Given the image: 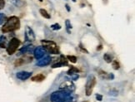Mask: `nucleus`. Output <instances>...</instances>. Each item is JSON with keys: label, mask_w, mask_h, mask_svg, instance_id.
<instances>
[{"label": "nucleus", "mask_w": 135, "mask_h": 102, "mask_svg": "<svg viewBox=\"0 0 135 102\" xmlns=\"http://www.w3.org/2000/svg\"><path fill=\"white\" fill-rule=\"evenodd\" d=\"M51 102H62L66 100H73L72 94L69 90H59L54 91L50 95Z\"/></svg>", "instance_id": "f257e3e1"}, {"label": "nucleus", "mask_w": 135, "mask_h": 102, "mask_svg": "<svg viewBox=\"0 0 135 102\" xmlns=\"http://www.w3.org/2000/svg\"><path fill=\"white\" fill-rule=\"evenodd\" d=\"M20 27V20L18 17L12 16L7 20L4 23V27H2V32L6 33V32H13L19 29Z\"/></svg>", "instance_id": "f03ea898"}, {"label": "nucleus", "mask_w": 135, "mask_h": 102, "mask_svg": "<svg viewBox=\"0 0 135 102\" xmlns=\"http://www.w3.org/2000/svg\"><path fill=\"white\" fill-rule=\"evenodd\" d=\"M41 43L46 51L51 54H59V48L54 42L48 40H42Z\"/></svg>", "instance_id": "7ed1b4c3"}, {"label": "nucleus", "mask_w": 135, "mask_h": 102, "mask_svg": "<svg viewBox=\"0 0 135 102\" xmlns=\"http://www.w3.org/2000/svg\"><path fill=\"white\" fill-rule=\"evenodd\" d=\"M96 77L93 75H90V76H88L86 86H85V92H86L87 96H89L93 93V88H94L95 85H96Z\"/></svg>", "instance_id": "20e7f679"}, {"label": "nucleus", "mask_w": 135, "mask_h": 102, "mask_svg": "<svg viewBox=\"0 0 135 102\" xmlns=\"http://www.w3.org/2000/svg\"><path fill=\"white\" fill-rule=\"evenodd\" d=\"M20 45V41L16 37L11 39V41L9 42V45L7 47V52L9 55H13L18 49V47Z\"/></svg>", "instance_id": "39448f33"}, {"label": "nucleus", "mask_w": 135, "mask_h": 102, "mask_svg": "<svg viewBox=\"0 0 135 102\" xmlns=\"http://www.w3.org/2000/svg\"><path fill=\"white\" fill-rule=\"evenodd\" d=\"M59 90H69L70 92H73L75 90V85L71 81H65L60 84Z\"/></svg>", "instance_id": "423d86ee"}, {"label": "nucleus", "mask_w": 135, "mask_h": 102, "mask_svg": "<svg viewBox=\"0 0 135 102\" xmlns=\"http://www.w3.org/2000/svg\"><path fill=\"white\" fill-rule=\"evenodd\" d=\"M25 40L27 42H33L35 41V34L30 27L27 26L25 28Z\"/></svg>", "instance_id": "0eeeda50"}, {"label": "nucleus", "mask_w": 135, "mask_h": 102, "mask_svg": "<svg viewBox=\"0 0 135 102\" xmlns=\"http://www.w3.org/2000/svg\"><path fill=\"white\" fill-rule=\"evenodd\" d=\"M46 52L47 51H45V49L43 47H36L35 49H33V56L37 60H39L40 58L44 57Z\"/></svg>", "instance_id": "6e6552de"}, {"label": "nucleus", "mask_w": 135, "mask_h": 102, "mask_svg": "<svg viewBox=\"0 0 135 102\" xmlns=\"http://www.w3.org/2000/svg\"><path fill=\"white\" fill-rule=\"evenodd\" d=\"M51 61H52V59L49 56H44V57L40 58V59L38 61V62L36 63V65L39 66V67H46V66H48V65L50 64Z\"/></svg>", "instance_id": "1a4fd4ad"}, {"label": "nucleus", "mask_w": 135, "mask_h": 102, "mask_svg": "<svg viewBox=\"0 0 135 102\" xmlns=\"http://www.w3.org/2000/svg\"><path fill=\"white\" fill-rule=\"evenodd\" d=\"M33 61V57L32 56H24L23 58H20V59H18L14 62V66L15 67H19V66L23 65L24 63H28V62H32Z\"/></svg>", "instance_id": "9d476101"}, {"label": "nucleus", "mask_w": 135, "mask_h": 102, "mask_svg": "<svg viewBox=\"0 0 135 102\" xmlns=\"http://www.w3.org/2000/svg\"><path fill=\"white\" fill-rule=\"evenodd\" d=\"M32 76V72H29V71H19L18 72L17 74H16V76L17 78L21 81H25V80L28 79L29 77H31Z\"/></svg>", "instance_id": "9b49d317"}, {"label": "nucleus", "mask_w": 135, "mask_h": 102, "mask_svg": "<svg viewBox=\"0 0 135 102\" xmlns=\"http://www.w3.org/2000/svg\"><path fill=\"white\" fill-rule=\"evenodd\" d=\"M63 66H68V60H67L66 56H64L63 55L60 56V61L56 64H53L52 66L53 68H58V67H62Z\"/></svg>", "instance_id": "f8f14e48"}, {"label": "nucleus", "mask_w": 135, "mask_h": 102, "mask_svg": "<svg viewBox=\"0 0 135 102\" xmlns=\"http://www.w3.org/2000/svg\"><path fill=\"white\" fill-rule=\"evenodd\" d=\"M33 49H34V46H33V45H28V46H25L19 50L18 55H22V54H25V53H28V52H31Z\"/></svg>", "instance_id": "ddd939ff"}, {"label": "nucleus", "mask_w": 135, "mask_h": 102, "mask_svg": "<svg viewBox=\"0 0 135 102\" xmlns=\"http://www.w3.org/2000/svg\"><path fill=\"white\" fill-rule=\"evenodd\" d=\"M44 79H45V76H44V74H38L32 77V81H36V82H41V81H43Z\"/></svg>", "instance_id": "4468645a"}, {"label": "nucleus", "mask_w": 135, "mask_h": 102, "mask_svg": "<svg viewBox=\"0 0 135 102\" xmlns=\"http://www.w3.org/2000/svg\"><path fill=\"white\" fill-rule=\"evenodd\" d=\"M39 12H40V14L42 15L43 17H44V18H47V19H50V18H51L50 14H49L48 12L45 10V9H44V8L39 9Z\"/></svg>", "instance_id": "2eb2a0df"}, {"label": "nucleus", "mask_w": 135, "mask_h": 102, "mask_svg": "<svg viewBox=\"0 0 135 102\" xmlns=\"http://www.w3.org/2000/svg\"><path fill=\"white\" fill-rule=\"evenodd\" d=\"M11 2H12V4H13L14 6H16V7H23V5H24V2H23L22 0H11Z\"/></svg>", "instance_id": "dca6fc26"}, {"label": "nucleus", "mask_w": 135, "mask_h": 102, "mask_svg": "<svg viewBox=\"0 0 135 102\" xmlns=\"http://www.w3.org/2000/svg\"><path fill=\"white\" fill-rule=\"evenodd\" d=\"M104 59L107 63H111L113 62V56L109 53H105L104 55Z\"/></svg>", "instance_id": "f3484780"}, {"label": "nucleus", "mask_w": 135, "mask_h": 102, "mask_svg": "<svg viewBox=\"0 0 135 102\" xmlns=\"http://www.w3.org/2000/svg\"><path fill=\"white\" fill-rule=\"evenodd\" d=\"M78 72H79V70L77 68V67H71V68L69 69V71H68V75L71 76V75L75 74V73H78Z\"/></svg>", "instance_id": "a211bd4d"}, {"label": "nucleus", "mask_w": 135, "mask_h": 102, "mask_svg": "<svg viewBox=\"0 0 135 102\" xmlns=\"http://www.w3.org/2000/svg\"><path fill=\"white\" fill-rule=\"evenodd\" d=\"M65 25H66V29H67V32H68V33L70 34L71 33V31L70 29L72 28V24H71L70 21H69V19L66 20L65 21Z\"/></svg>", "instance_id": "6ab92c4d"}, {"label": "nucleus", "mask_w": 135, "mask_h": 102, "mask_svg": "<svg viewBox=\"0 0 135 102\" xmlns=\"http://www.w3.org/2000/svg\"><path fill=\"white\" fill-rule=\"evenodd\" d=\"M6 44V37L4 36L0 37V48H4Z\"/></svg>", "instance_id": "aec40b11"}, {"label": "nucleus", "mask_w": 135, "mask_h": 102, "mask_svg": "<svg viewBox=\"0 0 135 102\" xmlns=\"http://www.w3.org/2000/svg\"><path fill=\"white\" fill-rule=\"evenodd\" d=\"M66 58L69 62H73V63H76V62H77V57L74 56H70V55H69V56H67Z\"/></svg>", "instance_id": "412c9836"}, {"label": "nucleus", "mask_w": 135, "mask_h": 102, "mask_svg": "<svg viewBox=\"0 0 135 102\" xmlns=\"http://www.w3.org/2000/svg\"><path fill=\"white\" fill-rule=\"evenodd\" d=\"M51 29H53V31H58L61 29V26L58 23H55V24L51 25Z\"/></svg>", "instance_id": "4be33fe9"}, {"label": "nucleus", "mask_w": 135, "mask_h": 102, "mask_svg": "<svg viewBox=\"0 0 135 102\" xmlns=\"http://www.w3.org/2000/svg\"><path fill=\"white\" fill-rule=\"evenodd\" d=\"M112 65H113V68L114 70H118L119 67H120L119 63L118 62V61H113V63H112Z\"/></svg>", "instance_id": "5701e85b"}, {"label": "nucleus", "mask_w": 135, "mask_h": 102, "mask_svg": "<svg viewBox=\"0 0 135 102\" xmlns=\"http://www.w3.org/2000/svg\"><path fill=\"white\" fill-rule=\"evenodd\" d=\"M5 20H6V16L4 13H1V12H0V25H2Z\"/></svg>", "instance_id": "b1692460"}, {"label": "nucleus", "mask_w": 135, "mask_h": 102, "mask_svg": "<svg viewBox=\"0 0 135 102\" xmlns=\"http://www.w3.org/2000/svg\"><path fill=\"white\" fill-rule=\"evenodd\" d=\"M109 95H113V96H117V95H118V90H116L113 89V90H111L110 91H109Z\"/></svg>", "instance_id": "393cba45"}, {"label": "nucleus", "mask_w": 135, "mask_h": 102, "mask_svg": "<svg viewBox=\"0 0 135 102\" xmlns=\"http://www.w3.org/2000/svg\"><path fill=\"white\" fill-rule=\"evenodd\" d=\"M71 78H72V81H77V80L79 78V76L78 73H75V74L71 75Z\"/></svg>", "instance_id": "a878e982"}, {"label": "nucleus", "mask_w": 135, "mask_h": 102, "mask_svg": "<svg viewBox=\"0 0 135 102\" xmlns=\"http://www.w3.org/2000/svg\"><path fill=\"white\" fill-rule=\"evenodd\" d=\"M4 5H5V2H4V0H0V10L4 8Z\"/></svg>", "instance_id": "bb28decb"}, {"label": "nucleus", "mask_w": 135, "mask_h": 102, "mask_svg": "<svg viewBox=\"0 0 135 102\" xmlns=\"http://www.w3.org/2000/svg\"><path fill=\"white\" fill-rule=\"evenodd\" d=\"M96 99L98 100V101H102L103 95H99V94H97V95H96Z\"/></svg>", "instance_id": "cd10ccee"}, {"label": "nucleus", "mask_w": 135, "mask_h": 102, "mask_svg": "<svg viewBox=\"0 0 135 102\" xmlns=\"http://www.w3.org/2000/svg\"><path fill=\"white\" fill-rule=\"evenodd\" d=\"M113 78H114V76L112 74V73H109V74H108L107 80H113Z\"/></svg>", "instance_id": "c85d7f7f"}, {"label": "nucleus", "mask_w": 135, "mask_h": 102, "mask_svg": "<svg viewBox=\"0 0 135 102\" xmlns=\"http://www.w3.org/2000/svg\"><path fill=\"white\" fill-rule=\"evenodd\" d=\"M79 48H80V49L82 50L83 51H85V52H86V53H88V51H87V50L85 49V48H83V47H82V44L79 45Z\"/></svg>", "instance_id": "c756f323"}, {"label": "nucleus", "mask_w": 135, "mask_h": 102, "mask_svg": "<svg viewBox=\"0 0 135 102\" xmlns=\"http://www.w3.org/2000/svg\"><path fill=\"white\" fill-rule=\"evenodd\" d=\"M65 7H66V9H67V11H68V12H70V7H69V4H66V5H65Z\"/></svg>", "instance_id": "7c9ffc66"}, {"label": "nucleus", "mask_w": 135, "mask_h": 102, "mask_svg": "<svg viewBox=\"0 0 135 102\" xmlns=\"http://www.w3.org/2000/svg\"><path fill=\"white\" fill-rule=\"evenodd\" d=\"M102 48H103L102 45H100V46H99V47H98V48H97V50H98V51H100V50L102 49Z\"/></svg>", "instance_id": "2f4dec72"}, {"label": "nucleus", "mask_w": 135, "mask_h": 102, "mask_svg": "<svg viewBox=\"0 0 135 102\" xmlns=\"http://www.w3.org/2000/svg\"><path fill=\"white\" fill-rule=\"evenodd\" d=\"M62 102H73V100H66V101H62Z\"/></svg>", "instance_id": "473e14b6"}, {"label": "nucleus", "mask_w": 135, "mask_h": 102, "mask_svg": "<svg viewBox=\"0 0 135 102\" xmlns=\"http://www.w3.org/2000/svg\"><path fill=\"white\" fill-rule=\"evenodd\" d=\"M82 102H89V101H88V100H84V101H82Z\"/></svg>", "instance_id": "72a5a7b5"}, {"label": "nucleus", "mask_w": 135, "mask_h": 102, "mask_svg": "<svg viewBox=\"0 0 135 102\" xmlns=\"http://www.w3.org/2000/svg\"><path fill=\"white\" fill-rule=\"evenodd\" d=\"M73 2H76V0H73Z\"/></svg>", "instance_id": "f704fd0d"}, {"label": "nucleus", "mask_w": 135, "mask_h": 102, "mask_svg": "<svg viewBox=\"0 0 135 102\" xmlns=\"http://www.w3.org/2000/svg\"><path fill=\"white\" fill-rule=\"evenodd\" d=\"M39 1H40V2H43V0H39Z\"/></svg>", "instance_id": "c9c22d12"}]
</instances>
